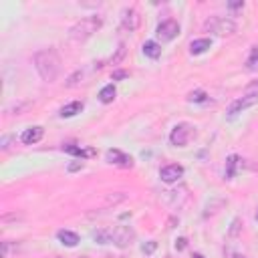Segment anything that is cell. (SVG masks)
<instances>
[{
    "instance_id": "7402d4cb",
    "label": "cell",
    "mask_w": 258,
    "mask_h": 258,
    "mask_svg": "<svg viewBox=\"0 0 258 258\" xmlns=\"http://www.w3.org/2000/svg\"><path fill=\"white\" fill-rule=\"evenodd\" d=\"M125 52H127V50H125V44L121 42V44L117 46V52H115V54L111 56V62H113V64H119V62L123 60V56H125Z\"/></svg>"
},
{
    "instance_id": "7a4b0ae2",
    "label": "cell",
    "mask_w": 258,
    "mask_h": 258,
    "mask_svg": "<svg viewBox=\"0 0 258 258\" xmlns=\"http://www.w3.org/2000/svg\"><path fill=\"white\" fill-rule=\"evenodd\" d=\"M101 24H103V18H101L99 14L85 16V18H81L79 22H75V24L71 26L69 36H71L75 42H85V40H89V38L101 28Z\"/></svg>"
},
{
    "instance_id": "e575fe53",
    "label": "cell",
    "mask_w": 258,
    "mask_h": 258,
    "mask_svg": "<svg viewBox=\"0 0 258 258\" xmlns=\"http://www.w3.org/2000/svg\"><path fill=\"white\" fill-rule=\"evenodd\" d=\"M256 220H258V210H256Z\"/></svg>"
},
{
    "instance_id": "5bb4252c",
    "label": "cell",
    "mask_w": 258,
    "mask_h": 258,
    "mask_svg": "<svg viewBox=\"0 0 258 258\" xmlns=\"http://www.w3.org/2000/svg\"><path fill=\"white\" fill-rule=\"evenodd\" d=\"M210 46H212V40H210V38H196V40H191V44H189V52H191V54H204Z\"/></svg>"
},
{
    "instance_id": "8992f818",
    "label": "cell",
    "mask_w": 258,
    "mask_h": 258,
    "mask_svg": "<svg viewBox=\"0 0 258 258\" xmlns=\"http://www.w3.org/2000/svg\"><path fill=\"white\" fill-rule=\"evenodd\" d=\"M155 34H157V38L161 40V42H171L173 38H177V34H179V24L175 22V20H163V22H159L157 24V28H155Z\"/></svg>"
},
{
    "instance_id": "4316f807",
    "label": "cell",
    "mask_w": 258,
    "mask_h": 258,
    "mask_svg": "<svg viewBox=\"0 0 258 258\" xmlns=\"http://www.w3.org/2000/svg\"><path fill=\"white\" fill-rule=\"evenodd\" d=\"M77 169H83V161H73V163H69V171H77Z\"/></svg>"
},
{
    "instance_id": "5b68a950",
    "label": "cell",
    "mask_w": 258,
    "mask_h": 258,
    "mask_svg": "<svg viewBox=\"0 0 258 258\" xmlns=\"http://www.w3.org/2000/svg\"><path fill=\"white\" fill-rule=\"evenodd\" d=\"M109 230H111V244H115L117 248H127L135 242V230L131 226H115Z\"/></svg>"
},
{
    "instance_id": "3957f363",
    "label": "cell",
    "mask_w": 258,
    "mask_h": 258,
    "mask_svg": "<svg viewBox=\"0 0 258 258\" xmlns=\"http://www.w3.org/2000/svg\"><path fill=\"white\" fill-rule=\"evenodd\" d=\"M204 28L216 36H232L236 32V22L228 16H212L206 20Z\"/></svg>"
},
{
    "instance_id": "52a82bcc",
    "label": "cell",
    "mask_w": 258,
    "mask_h": 258,
    "mask_svg": "<svg viewBox=\"0 0 258 258\" xmlns=\"http://www.w3.org/2000/svg\"><path fill=\"white\" fill-rule=\"evenodd\" d=\"M254 105H258V93L244 95V97L236 99V101L228 107V115H230V117H236L238 113H242V111H246V109H250V107H254Z\"/></svg>"
},
{
    "instance_id": "d6a6232c",
    "label": "cell",
    "mask_w": 258,
    "mask_h": 258,
    "mask_svg": "<svg viewBox=\"0 0 258 258\" xmlns=\"http://www.w3.org/2000/svg\"><path fill=\"white\" fill-rule=\"evenodd\" d=\"M250 87H258V81H256V83H252V85H250Z\"/></svg>"
},
{
    "instance_id": "7c38bea8",
    "label": "cell",
    "mask_w": 258,
    "mask_h": 258,
    "mask_svg": "<svg viewBox=\"0 0 258 258\" xmlns=\"http://www.w3.org/2000/svg\"><path fill=\"white\" fill-rule=\"evenodd\" d=\"M56 238L60 244L69 246V248H75L79 244V234L77 232H71V230H58L56 232Z\"/></svg>"
},
{
    "instance_id": "484cf974",
    "label": "cell",
    "mask_w": 258,
    "mask_h": 258,
    "mask_svg": "<svg viewBox=\"0 0 258 258\" xmlns=\"http://www.w3.org/2000/svg\"><path fill=\"white\" fill-rule=\"evenodd\" d=\"M127 77H129V75H127L125 71H115V73H113V81H119V79H127Z\"/></svg>"
},
{
    "instance_id": "603a6c76",
    "label": "cell",
    "mask_w": 258,
    "mask_h": 258,
    "mask_svg": "<svg viewBox=\"0 0 258 258\" xmlns=\"http://www.w3.org/2000/svg\"><path fill=\"white\" fill-rule=\"evenodd\" d=\"M81 77H83V73H81V71H75V73L67 79V83H64V85H67V87H75V85L79 83V79H81Z\"/></svg>"
},
{
    "instance_id": "d4e9b609",
    "label": "cell",
    "mask_w": 258,
    "mask_h": 258,
    "mask_svg": "<svg viewBox=\"0 0 258 258\" xmlns=\"http://www.w3.org/2000/svg\"><path fill=\"white\" fill-rule=\"evenodd\" d=\"M238 228H240V220L236 218V220L232 222V228H230V236H236V234H238Z\"/></svg>"
},
{
    "instance_id": "4fadbf2b",
    "label": "cell",
    "mask_w": 258,
    "mask_h": 258,
    "mask_svg": "<svg viewBox=\"0 0 258 258\" xmlns=\"http://www.w3.org/2000/svg\"><path fill=\"white\" fill-rule=\"evenodd\" d=\"M81 111H83V103H81V101H73V103H69V105L60 107L58 115H60L62 119H69V117H75V115H77V113H81Z\"/></svg>"
},
{
    "instance_id": "83f0119b",
    "label": "cell",
    "mask_w": 258,
    "mask_h": 258,
    "mask_svg": "<svg viewBox=\"0 0 258 258\" xmlns=\"http://www.w3.org/2000/svg\"><path fill=\"white\" fill-rule=\"evenodd\" d=\"M153 250H155V242H149L147 246H143V252H145V254H151Z\"/></svg>"
},
{
    "instance_id": "2e32d148",
    "label": "cell",
    "mask_w": 258,
    "mask_h": 258,
    "mask_svg": "<svg viewBox=\"0 0 258 258\" xmlns=\"http://www.w3.org/2000/svg\"><path fill=\"white\" fill-rule=\"evenodd\" d=\"M115 95H117V89H115V85H105L103 89H101V93H99V101L101 103H113L115 101Z\"/></svg>"
},
{
    "instance_id": "ac0fdd59",
    "label": "cell",
    "mask_w": 258,
    "mask_h": 258,
    "mask_svg": "<svg viewBox=\"0 0 258 258\" xmlns=\"http://www.w3.org/2000/svg\"><path fill=\"white\" fill-rule=\"evenodd\" d=\"M238 161H240L238 155H230V157H228V161H226V177H228V179H232V177L236 175V165H238Z\"/></svg>"
},
{
    "instance_id": "cb8c5ba5",
    "label": "cell",
    "mask_w": 258,
    "mask_h": 258,
    "mask_svg": "<svg viewBox=\"0 0 258 258\" xmlns=\"http://www.w3.org/2000/svg\"><path fill=\"white\" fill-rule=\"evenodd\" d=\"M10 256V242H2V258H8Z\"/></svg>"
},
{
    "instance_id": "836d02e7",
    "label": "cell",
    "mask_w": 258,
    "mask_h": 258,
    "mask_svg": "<svg viewBox=\"0 0 258 258\" xmlns=\"http://www.w3.org/2000/svg\"><path fill=\"white\" fill-rule=\"evenodd\" d=\"M77 258H89V256H77Z\"/></svg>"
},
{
    "instance_id": "ffe728a7",
    "label": "cell",
    "mask_w": 258,
    "mask_h": 258,
    "mask_svg": "<svg viewBox=\"0 0 258 258\" xmlns=\"http://www.w3.org/2000/svg\"><path fill=\"white\" fill-rule=\"evenodd\" d=\"M246 69L248 71H258V46H252L250 56L246 58Z\"/></svg>"
},
{
    "instance_id": "f546056e",
    "label": "cell",
    "mask_w": 258,
    "mask_h": 258,
    "mask_svg": "<svg viewBox=\"0 0 258 258\" xmlns=\"http://www.w3.org/2000/svg\"><path fill=\"white\" fill-rule=\"evenodd\" d=\"M228 6H230L232 10H236V8H242V6H244V2H242V0H238V2H230Z\"/></svg>"
},
{
    "instance_id": "9c48e42d",
    "label": "cell",
    "mask_w": 258,
    "mask_h": 258,
    "mask_svg": "<svg viewBox=\"0 0 258 258\" xmlns=\"http://www.w3.org/2000/svg\"><path fill=\"white\" fill-rule=\"evenodd\" d=\"M181 175H183V167L177 165V163H169V165L161 167V171H159V177H161V181H165V183H173V181H177Z\"/></svg>"
},
{
    "instance_id": "ba28073f",
    "label": "cell",
    "mask_w": 258,
    "mask_h": 258,
    "mask_svg": "<svg viewBox=\"0 0 258 258\" xmlns=\"http://www.w3.org/2000/svg\"><path fill=\"white\" fill-rule=\"evenodd\" d=\"M139 24H141L139 12L135 8H123V12H121V28L133 32V30L139 28Z\"/></svg>"
},
{
    "instance_id": "d6986e66",
    "label": "cell",
    "mask_w": 258,
    "mask_h": 258,
    "mask_svg": "<svg viewBox=\"0 0 258 258\" xmlns=\"http://www.w3.org/2000/svg\"><path fill=\"white\" fill-rule=\"evenodd\" d=\"M93 238L99 242V244H111V230L109 228H101L93 234Z\"/></svg>"
},
{
    "instance_id": "d590c367",
    "label": "cell",
    "mask_w": 258,
    "mask_h": 258,
    "mask_svg": "<svg viewBox=\"0 0 258 258\" xmlns=\"http://www.w3.org/2000/svg\"><path fill=\"white\" fill-rule=\"evenodd\" d=\"M54 258H62V256H54Z\"/></svg>"
},
{
    "instance_id": "8fae6325",
    "label": "cell",
    "mask_w": 258,
    "mask_h": 258,
    "mask_svg": "<svg viewBox=\"0 0 258 258\" xmlns=\"http://www.w3.org/2000/svg\"><path fill=\"white\" fill-rule=\"evenodd\" d=\"M42 137H44V129H42L40 125H34V127H28V129L22 131L20 141H22L24 145H34V143H38Z\"/></svg>"
},
{
    "instance_id": "e0dca14e",
    "label": "cell",
    "mask_w": 258,
    "mask_h": 258,
    "mask_svg": "<svg viewBox=\"0 0 258 258\" xmlns=\"http://www.w3.org/2000/svg\"><path fill=\"white\" fill-rule=\"evenodd\" d=\"M62 151H67V153H71V155H77V157H87V155H93L95 151L93 149H89V151H85V149H81L79 145H73V143H67V145H62Z\"/></svg>"
},
{
    "instance_id": "30bf717a",
    "label": "cell",
    "mask_w": 258,
    "mask_h": 258,
    "mask_svg": "<svg viewBox=\"0 0 258 258\" xmlns=\"http://www.w3.org/2000/svg\"><path fill=\"white\" fill-rule=\"evenodd\" d=\"M107 161L113 163V165H119V167H131L133 165V157L119 151V149H109L107 151Z\"/></svg>"
},
{
    "instance_id": "277c9868",
    "label": "cell",
    "mask_w": 258,
    "mask_h": 258,
    "mask_svg": "<svg viewBox=\"0 0 258 258\" xmlns=\"http://www.w3.org/2000/svg\"><path fill=\"white\" fill-rule=\"evenodd\" d=\"M194 135H196V127L183 121V123H177V125L171 129V133H169V143H171L173 147H185Z\"/></svg>"
},
{
    "instance_id": "9a60e30c",
    "label": "cell",
    "mask_w": 258,
    "mask_h": 258,
    "mask_svg": "<svg viewBox=\"0 0 258 258\" xmlns=\"http://www.w3.org/2000/svg\"><path fill=\"white\" fill-rule=\"evenodd\" d=\"M141 48H143V54L149 56V58H159L161 56V46L155 40H145Z\"/></svg>"
},
{
    "instance_id": "f1b7e54d",
    "label": "cell",
    "mask_w": 258,
    "mask_h": 258,
    "mask_svg": "<svg viewBox=\"0 0 258 258\" xmlns=\"http://www.w3.org/2000/svg\"><path fill=\"white\" fill-rule=\"evenodd\" d=\"M185 242H187L185 238H179V240L175 242V248H177V250H183V248H185Z\"/></svg>"
},
{
    "instance_id": "6da1fadb",
    "label": "cell",
    "mask_w": 258,
    "mask_h": 258,
    "mask_svg": "<svg viewBox=\"0 0 258 258\" xmlns=\"http://www.w3.org/2000/svg\"><path fill=\"white\" fill-rule=\"evenodd\" d=\"M34 67L38 77L44 83H52L56 81L58 73H60V56L54 48H42L34 52Z\"/></svg>"
},
{
    "instance_id": "4dcf8cb0",
    "label": "cell",
    "mask_w": 258,
    "mask_h": 258,
    "mask_svg": "<svg viewBox=\"0 0 258 258\" xmlns=\"http://www.w3.org/2000/svg\"><path fill=\"white\" fill-rule=\"evenodd\" d=\"M191 258H204V256H202V254H198V252H194V256H191Z\"/></svg>"
},
{
    "instance_id": "44dd1931",
    "label": "cell",
    "mask_w": 258,
    "mask_h": 258,
    "mask_svg": "<svg viewBox=\"0 0 258 258\" xmlns=\"http://www.w3.org/2000/svg\"><path fill=\"white\" fill-rule=\"evenodd\" d=\"M187 101L189 103H204V101H208V95L204 91H191L187 95Z\"/></svg>"
},
{
    "instance_id": "1f68e13d",
    "label": "cell",
    "mask_w": 258,
    "mask_h": 258,
    "mask_svg": "<svg viewBox=\"0 0 258 258\" xmlns=\"http://www.w3.org/2000/svg\"><path fill=\"white\" fill-rule=\"evenodd\" d=\"M232 258H246V256H242V254H232Z\"/></svg>"
}]
</instances>
